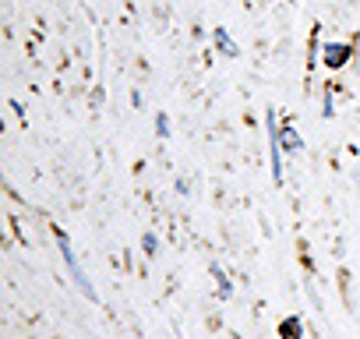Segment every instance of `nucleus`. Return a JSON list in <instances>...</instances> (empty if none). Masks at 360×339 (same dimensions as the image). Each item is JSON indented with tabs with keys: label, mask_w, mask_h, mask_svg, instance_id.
I'll return each instance as SVG.
<instances>
[{
	"label": "nucleus",
	"mask_w": 360,
	"mask_h": 339,
	"mask_svg": "<svg viewBox=\"0 0 360 339\" xmlns=\"http://www.w3.org/2000/svg\"><path fill=\"white\" fill-rule=\"evenodd\" d=\"M53 241H57V251H60V258H64V265H68V272H71L75 286L85 293V300H99V293H96V286H92L89 272L78 265V255H75V248H71V241H68V234H64L60 226H53Z\"/></svg>",
	"instance_id": "f257e3e1"
},
{
	"label": "nucleus",
	"mask_w": 360,
	"mask_h": 339,
	"mask_svg": "<svg viewBox=\"0 0 360 339\" xmlns=\"http://www.w3.org/2000/svg\"><path fill=\"white\" fill-rule=\"evenodd\" d=\"M265 127H269V162H272V184L283 188V145H279V120L276 110L265 113Z\"/></svg>",
	"instance_id": "f03ea898"
},
{
	"label": "nucleus",
	"mask_w": 360,
	"mask_h": 339,
	"mask_svg": "<svg viewBox=\"0 0 360 339\" xmlns=\"http://www.w3.org/2000/svg\"><path fill=\"white\" fill-rule=\"evenodd\" d=\"M349 57H353V43H325V46H321V64H325L328 71L346 68Z\"/></svg>",
	"instance_id": "7ed1b4c3"
},
{
	"label": "nucleus",
	"mask_w": 360,
	"mask_h": 339,
	"mask_svg": "<svg viewBox=\"0 0 360 339\" xmlns=\"http://www.w3.org/2000/svg\"><path fill=\"white\" fill-rule=\"evenodd\" d=\"M279 145H283V152H290V155H300V152H304V138L297 134L293 124H283V127H279Z\"/></svg>",
	"instance_id": "20e7f679"
},
{
	"label": "nucleus",
	"mask_w": 360,
	"mask_h": 339,
	"mask_svg": "<svg viewBox=\"0 0 360 339\" xmlns=\"http://www.w3.org/2000/svg\"><path fill=\"white\" fill-rule=\"evenodd\" d=\"M209 272H212V279H216V297H219V300H230V297H233V290H237V286H233V279H230V276L223 272V265H216V262L209 265Z\"/></svg>",
	"instance_id": "39448f33"
},
{
	"label": "nucleus",
	"mask_w": 360,
	"mask_h": 339,
	"mask_svg": "<svg viewBox=\"0 0 360 339\" xmlns=\"http://www.w3.org/2000/svg\"><path fill=\"white\" fill-rule=\"evenodd\" d=\"M212 43H216V50H219L223 57H230V60H233V57H240V46L230 39V32H226V29H212Z\"/></svg>",
	"instance_id": "423d86ee"
},
{
	"label": "nucleus",
	"mask_w": 360,
	"mask_h": 339,
	"mask_svg": "<svg viewBox=\"0 0 360 339\" xmlns=\"http://www.w3.org/2000/svg\"><path fill=\"white\" fill-rule=\"evenodd\" d=\"M279 339H304V321L297 314H286L279 321Z\"/></svg>",
	"instance_id": "0eeeda50"
},
{
	"label": "nucleus",
	"mask_w": 360,
	"mask_h": 339,
	"mask_svg": "<svg viewBox=\"0 0 360 339\" xmlns=\"http://www.w3.org/2000/svg\"><path fill=\"white\" fill-rule=\"evenodd\" d=\"M141 251H145L148 258H152V255L159 251V237H155L152 230H145V234H141Z\"/></svg>",
	"instance_id": "6e6552de"
},
{
	"label": "nucleus",
	"mask_w": 360,
	"mask_h": 339,
	"mask_svg": "<svg viewBox=\"0 0 360 339\" xmlns=\"http://www.w3.org/2000/svg\"><path fill=\"white\" fill-rule=\"evenodd\" d=\"M166 134H169V117L155 113V138H166Z\"/></svg>",
	"instance_id": "1a4fd4ad"
},
{
	"label": "nucleus",
	"mask_w": 360,
	"mask_h": 339,
	"mask_svg": "<svg viewBox=\"0 0 360 339\" xmlns=\"http://www.w3.org/2000/svg\"><path fill=\"white\" fill-rule=\"evenodd\" d=\"M321 110H325V117H335V99H332V92H325V103H321Z\"/></svg>",
	"instance_id": "9d476101"
},
{
	"label": "nucleus",
	"mask_w": 360,
	"mask_h": 339,
	"mask_svg": "<svg viewBox=\"0 0 360 339\" xmlns=\"http://www.w3.org/2000/svg\"><path fill=\"white\" fill-rule=\"evenodd\" d=\"M173 188H176V195H191V181H188V177H180Z\"/></svg>",
	"instance_id": "9b49d317"
}]
</instances>
